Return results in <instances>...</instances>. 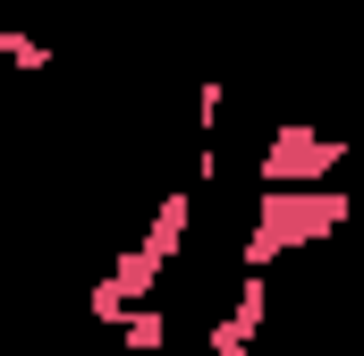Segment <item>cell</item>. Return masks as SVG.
I'll list each match as a JSON object with an SVG mask.
<instances>
[{"label":"cell","instance_id":"cell-6","mask_svg":"<svg viewBox=\"0 0 364 356\" xmlns=\"http://www.w3.org/2000/svg\"><path fill=\"white\" fill-rule=\"evenodd\" d=\"M0 60H9V68H17V77H43V68H51V60H60V51H51V43H43V34H34V26H9V34H0Z\"/></svg>","mask_w":364,"mask_h":356},{"label":"cell","instance_id":"cell-4","mask_svg":"<svg viewBox=\"0 0 364 356\" xmlns=\"http://www.w3.org/2000/svg\"><path fill=\"white\" fill-rule=\"evenodd\" d=\"M220 323H237L246 340L255 331H272V271H237V297H229V314Z\"/></svg>","mask_w":364,"mask_h":356},{"label":"cell","instance_id":"cell-3","mask_svg":"<svg viewBox=\"0 0 364 356\" xmlns=\"http://www.w3.org/2000/svg\"><path fill=\"white\" fill-rule=\"evenodd\" d=\"M186 238H195V187H170V195L153 204V221H144V238H136V246H144L153 263H178Z\"/></svg>","mask_w":364,"mask_h":356},{"label":"cell","instance_id":"cell-10","mask_svg":"<svg viewBox=\"0 0 364 356\" xmlns=\"http://www.w3.org/2000/svg\"><path fill=\"white\" fill-rule=\"evenodd\" d=\"M9 9H43V0H9Z\"/></svg>","mask_w":364,"mask_h":356},{"label":"cell","instance_id":"cell-2","mask_svg":"<svg viewBox=\"0 0 364 356\" xmlns=\"http://www.w3.org/2000/svg\"><path fill=\"white\" fill-rule=\"evenodd\" d=\"M348 153H356L348 127H314L305 110H288L263 136V153H255V178L263 187H331V178L348 170Z\"/></svg>","mask_w":364,"mask_h":356},{"label":"cell","instance_id":"cell-5","mask_svg":"<svg viewBox=\"0 0 364 356\" xmlns=\"http://www.w3.org/2000/svg\"><path fill=\"white\" fill-rule=\"evenodd\" d=\"M161 271H170V263H153L144 246H119V263H110V280L127 288V305H153V288H161Z\"/></svg>","mask_w":364,"mask_h":356},{"label":"cell","instance_id":"cell-11","mask_svg":"<svg viewBox=\"0 0 364 356\" xmlns=\"http://www.w3.org/2000/svg\"><path fill=\"white\" fill-rule=\"evenodd\" d=\"M356 68H364V51H356Z\"/></svg>","mask_w":364,"mask_h":356},{"label":"cell","instance_id":"cell-7","mask_svg":"<svg viewBox=\"0 0 364 356\" xmlns=\"http://www.w3.org/2000/svg\"><path fill=\"white\" fill-rule=\"evenodd\" d=\"M127 314H136V305H127V288L102 271V280L85 288V323H93V331H127Z\"/></svg>","mask_w":364,"mask_h":356},{"label":"cell","instance_id":"cell-8","mask_svg":"<svg viewBox=\"0 0 364 356\" xmlns=\"http://www.w3.org/2000/svg\"><path fill=\"white\" fill-rule=\"evenodd\" d=\"M119 348H127V356H161V348H170V314H161V305H136L127 331H119Z\"/></svg>","mask_w":364,"mask_h":356},{"label":"cell","instance_id":"cell-1","mask_svg":"<svg viewBox=\"0 0 364 356\" xmlns=\"http://www.w3.org/2000/svg\"><path fill=\"white\" fill-rule=\"evenodd\" d=\"M348 221H356L348 187H263V195H255V221H246L237 263H246V271H272L279 255H305V246L339 238Z\"/></svg>","mask_w":364,"mask_h":356},{"label":"cell","instance_id":"cell-9","mask_svg":"<svg viewBox=\"0 0 364 356\" xmlns=\"http://www.w3.org/2000/svg\"><path fill=\"white\" fill-rule=\"evenodd\" d=\"M203 356H263V348H255L237 323H203Z\"/></svg>","mask_w":364,"mask_h":356}]
</instances>
